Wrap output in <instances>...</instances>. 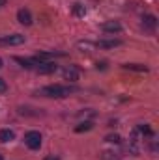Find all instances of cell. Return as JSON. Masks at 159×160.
<instances>
[{
    "mask_svg": "<svg viewBox=\"0 0 159 160\" xmlns=\"http://www.w3.org/2000/svg\"><path fill=\"white\" fill-rule=\"evenodd\" d=\"M73 91H77V88L73 86H62V84H52V86H45L38 91V95L43 97H51V99H64L69 97Z\"/></svg>",
    "mask_w": 159,
    "mask_h": 160,
    "instance_id": "6da1fadb",
    "label": "cell"
},
{
    "mask_svg": "<svg viewBox=\"0 0 159 160\" xmlns=\"http://www.w3.org/2000/svg\"><path fill=\"white\" fill-rule=\"evenodd\" d=\"M25 143H26V147L32 149V151L40 149L41 147V134L38 130H28V132L25 134Z\"/></svg>",
    "mask_w": 159,
    "mask_h": 160,
    "instance_id": "7a4b0ae2",
    "label": "cell"
},
{
    "mask_svg": "<svg viewBox=\"0 0 159 160\" xmlns=\"http://www.w3.org/2000/svg\"><path fill=\"white\" fill-rule=\"evenodd\" d=\"M25 36L21 34H11V36H2L0 38V47H15V45H23Z\"/></svg>",
    "mask_w": 159,
    "mask_h": 160,
    "instance_id": "3957f363",
    "label": "cell"
},
{
    "mask_svg": "<svg viewBox=\"0 0 159 160\" xmlns=\"http://www.w3.org/2000/svg\"><path fill=\"white\" fill-rule=\"evenodd\" d=\"M142 28H144V32L154 34L156 28H157V17L152 15V13H146V15L142 17Z\"/></svg>",
    "mask_w": 159,
    "mask_h": 160,
    "instance_id": "277c9868",
    "label": "cell"
},
{
    "mask_svg": "<svg viewBox=\"0 0 159 160\" xmlns=\"http://www.w3.org/2000/svg\"><path fill=\"white\" fill-rule=\"evenodd\" d=\"M58 69V65L54 63V62H41L36 65V71L40 73V75H51V73H54Z\"/></svg>",
    "mask_w": 159,
    "mask_h": 160,
    "instance_id": "5b68a950",
    "label": "cell"
},
{
    "mask_svg": "<svg viewBox=\"0 0 159 160\" xmlns=\"http://www.w3.org/2000/svg\"><path fill=\"white\" fill-rule=\"evenodd\" d=\"M17 21L21 22V24H25V26H30L32 24V13H30V9H26V8H21L19 11H17Z\"/></svg>",
    "mask_w": 159,
    "mask_h": 160,
    "instance_id": "8992f818",
    "label": "cell"
},
{
    "mask_svg": "<svg viewBox=\"0 0 159 160\" xmlns=\"http://www.w3.org/2000/svg\"><path fill=\"white\" fill-rule=\"evenodd\" d=\"M101 30L105 34H120L122 32V24L118 21H107V22L101 24Z\"/></svg>",
    "mask_w": 159,
    "mask_h": 160,
    "instance_id": "52a82bcc",
    "label": "cell"
},
{
    "mask_svg": "<svg viewBox=\"0 0 159 160\" xmlns=\"http://www.w3.org/2000/svg\"><path fill=\"white\" fill-rule=\"evenodd\" d=\"M64 80H69V82H77L79 80V69L75 65H69L64 69Z\"/></svg>",
    "mask_w": 159,
    "mask_h": 160,
    "instance_id": "ba28073f",
    "label": "cell"
},
{
    "mask_svg": "<svg viewBox=\"0 0 159 160\" xmlns=\"http://www.w3.org/2000/svg\"><path fill=\"white\" fill-rule=\"evenodd\" d=\"M120 45H122L120 39H101L96 43V47H99V48H114V47H120Z\"/></svg>",
    "mask_w": 159,
    "mask_h": 160,
    "instance_id": "9c48e42d",
    "label": "cell"
},
{
    "mask_svg": "<svg viewBox=\"0 0 159 160\" xmlns=\"http://www.w3.org/2000/svg\"><path fill=\"white\" fill-rule=\"evenodd\" d=\"M123 69H127V71H135V73H148V71H150L148 65H142V63H125Z\"/></svg>",
    "mask_w": 159,
    "mask_h": 160,
    "instance_id": "30bf717a",
    "label": "cell"
},
{
    "mask_svg": "<svg viewBox=\"0 0 159 160\" xmlns=\"http://www.w3.org/2000/svg\"><path fill=\"white\" fill-rule=\"evenodd\" d=\"M15 138V132L13 130H9V128H2L0 130V142L2 143H8V142H11Z\"/></svg>",
    "mask_w": 159,
    "mask_h": 160,
    "instance_id": "8fae6325",
    "label": "cell"
},
{
    "mask_svg": "<svg viewBox=\"0 0 159 160\" xmlns=\"http://www.w3.org/2000/svg\"><path fill=\"white\" fill-rule=\"evenodd\" d=\"M13 60H15L17 63H21V67H25V69H34V67L38 65L34 60H25V58H19V56H15Z\"/></svg>",
    "mask_w": 159,
    "mask_h": 160,
    "instance_id": "7c38bea8",
    "label": "cell"
},
{
    "mask_svg": "<svg viewBox=\"0 0 159 160\" xmlns=\"http://www.w3.org/2000/svg\"><path fill=\"white\" fill-rule=\"evenodd\" d=\"M94 128V123L92 121H82L79 123L77 127H75V132H88V130H92Z\"/></svg>",
    "mask_w": 159,
    "mask_h": 160,
    "instance_id": "4fadbf2b",
    "label": "cell"
},
{
    "mask_svg": "<svg viewBox=\"0 0 159 160\" xmlns=\"http://www.w3.org/2000/svg\"><path fill=\"white\" fill-rule=\"evenodd\" d=\"M71 13H73L75 17H84V15H86V8H84L82 4H79V2H77V4H73Z\"/></svg>",
    "mask_w": 159,
    "mask_h": 160,
    "instance_id": "5bb4252c",
    "label": "cell"
},
{
    "mask_svg": "<svg viewBox=\"0 0 159 160\" xmlns=\"http://www.w3.org/2000/svg\"><path fill=\"white\" fill-rule=\"evenodd\" d=\"M137 130H139V134H142V136H152V134H154V132H152V128H150L148 125H144V123H142V125H139V127H137Z\"/></svg>",
    "mask_w": 159,
    "mask_h": 160,
    "instance_id": "9a60e30c",
    "label": "cell"
},
{
    "mask_svg": "<svg viewBox=\"0 0 159 160\" xmlns=\"http://www.w3.org/2000/svg\"><path fill=\"white\" fill-rule=\"evenodd\" d=\"M105 140H107L109 143H120V142H122V138H120L118 134H111V136H107Z\"/></svg>",
    "mask_w": 159,
    "mask_h": 160,
    "instance_id": "2e32d148",
    "label": "cell"
},
{
    "mask_svg": "<svg viewBox=\"0 0 159 160\" xmlns=\"http://www.w3.org/2000/svg\"><path fill=\"white\" fill-rule=\"evenodd\" d=\"M6 91H8V84L4 78H0V93H6Z\"/></svg>",
    "mask_w": 159,
    "mask_h": 160,
    "instance_id": "e0dca14e",
    "label": "cell"
},
{
    "mask_svg": "<svg viewBox=\"0 0 159 160\" xmlns=\"http://www.w3.org/2000/svg\"><path fill=\"white\" fill-rule=\"evenodd\" d=\"M97 69H107V62H101V63H97Z\"/></svg>",
    "mask_w": 159,
    "mask_h": 160,
    "instance_id": "ac0fdd59",
    "label": "cell"
},
{
    "mask_svg": "<svg viewBox=\"0 0 159 160\" xmlns=\"http://www.w3.org/2000/svg\"><path fill=\"white\" fill-rule=\"evenodd\" d=\"M43 160H60L58 157H54V155H51V157H45Z\"/></svg>",
    "mask_w": 159,
    "mask_h": 160,
    "instance_id": "d6986e66",
    "label": "cell"
},
{
    "mask_svg": "<svg viewBox=\"0 0 159 160\" xmlns=\"http://www.w3.org/2000/svg\"><path fill=\"white\" fill-rule=\"evenodd\" d=\"M6 4H8V0H0V8H4Z\"/></svg>",
    "mask_w": 159,
    "mask_h": 160,
    "instance_id": "ffe728a7",
    "label": "cell"
},
{
    "mask_svg": "<svg viewBox=\"0 0 159 160\" xmlns=\"http://www.w3.org/2000/svg\"><path fill=\"white\" fill-rule=\"evenodd\" d=\"M0 69H2V58H0Z\"/></svg>",
    "mask_w": 159,
    "mask_h": 160,
    "instance_id": "44dd1931",
    "label": "cell"
},
{
    "mask_svg": "<svg viewBox=\"0 0 159 160\" xmlns=\"http://www.w3.org/2000/svg\"><path fill=\"white\" fill-rule=\"evenodd\" d=\"M0 160H4V158H2V155H0Z\"/></svg>",
    "mask_w": 159,
    "mask_h": 160,
    "instance_id": "7402d4cb",
    "label": "cell"
}]
</instances>
